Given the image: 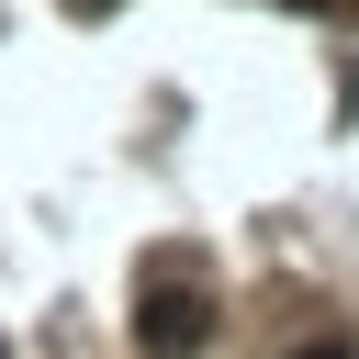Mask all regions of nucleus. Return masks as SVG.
Masks as SVG:
<instances>
[{
    "mask_svg": "<svg viewBox=\"0 0 359 359\" xmlns=\"http://www.w3.org/2000/svg\"><path fill=\"white\" fill-rule=\"evenodd\" d=\"M213 337V292L191 280V258H146L135 269V348L146 359H202Z\"/></svg>",
    "mask_w": 359,
    "mask_h": 359,
    "instance_id": "1",
    "label": "nucleus"
},
{
    "mask_svg": "<svg viewBox=\"0 0 359 359\" xmlns=\"http://www.w3.org/2000/svg\"><path fill=\"white\" fill-rule=\"evenodd\" d=\"M292 359H359V348H348V337H303Z\"/></svg>",
    "mask_w": 359,
    "mask_h": 359,
    "instance_id": "2",
    "label": "nucleus"
}]
</instances>
